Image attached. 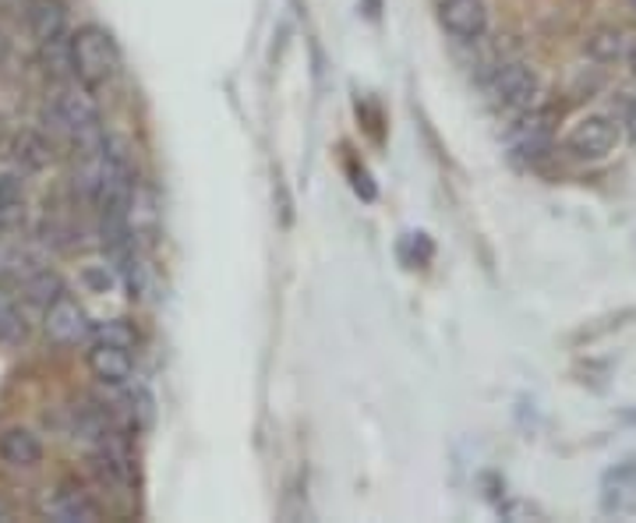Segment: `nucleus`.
<instances>
[{
	"label": "nucleus",
	"instance_id": "1",
	"mask_svg": "<svg viewBox=\"0 0 636 523\" xmlns=\"http://www.w3.org/2000/svg\"><path fill=\"white\" fill-rule=\"evenodd\" d=\"M68 61L71 71L79 74V82L85 89H100L107 86L121 68V50L113 43V36L100 26H85L71 36L68 43Z\"/></svg>",
	"mask_w": 636,
	"mask_h": 523
},
{
	"label": "nucleus",
	"instance_id": "2",
	"mask_svg": "<svg viewBox=\"0 0 636 523\" xmlns=\"http://www.w3.org/2000/svg\"><path fill=\"white\" fill-rule=\"evenodd\" d=\"M53 118L68 134L79 139V145H95L103 142V128H100V103L92 100L89 89H61L53 95Z\"/></svg>",
	"mask_w": 636,
	"mask_h": 523
},
{
	"label": "nucleus",
	"instance_id": "3",
	"mask_svg": "<svg viewBox=\"0 0 636 523\" xmlns=\"http://www.w3.org/2000/svg\"><path fill=\"white\" fill-rule=\"evenodd\" d=\"M615 145H619V124H615L612 118H602V113L584 118L566 134V152L576 160H587V163L605 160Z\"/></svg>",
	"mask_w": 636,
	"mask_h": 523
},
{
	"label": "nucleus",
	"instance_id": "4",
	"mask_svg": "<svg viewBox=\"0 0 636 523\" xmlns=\"http://www.w3.org/2000/svg\"><path fill=\"white\" fill-rule=\"evenodd\" d=\"M488 95L495 107L506 110H531L534 95H537V74L527 64H503L492 79H488Z\"/></svg>",
	"mask_w": 636,
	"mask_h": 523
},
{
	"label": "nucleus",
	"instance_id": "5",
	"mask_svg": "<svg viewBox=\"0 0 636 523\" xmlns=\"http://www.w3.org/2000/svg\"><path fill=\"white\" fill-rule=\"evenodd\" d=\"M43 513L57 523H95L100 520V506H95L79 484H57V489L43 499Z\"/></svg>",
	"mask_w": 636,
	"mask_h": 523
},
{
	"label": "nucleus",
	"instance_id": "6",
	"mask_svg": "<svg viewBox=\"0 0 636 523\" xmlns=\"http://www.w3.org/2000/svg\"><path fill=\"white\" fill-rule=\"evenodd\" d=\"M92 333V325H89V319H85V312H82V304L74 301V298H57L50 308H47V336L53 340V343H64V346H71V343H79V340H85Z\"/></svg>",
	"mask_w": 636,
	"mask_h": 523
},
{
	"label": "nucleus",
	"instance_id": "7",
	"mask_svg": "<svg viewBox=\"0 0 636 523\" xmlns=\"http://www.w3.org/2000/svg\"><path fill=\"white\" fill-rule=\"evenodd\" d=\"M602 513L605 516H629L636 513V460L612 467L602 481Z\"/></svg>",
	"mask_w": 636,
	"mask_h": 523
},
{
	"label": "nucleus",
	"instance_id": "8",
	"mask_svg": "<svg viewBox=\"0 0 636 523\" xmlns=\"http://www.w3.org/2000/svg\"><path fill=\"white\" fill-rule=\"evenodd\" d=\"M509 145H513V157L527 160V163H537L552 149V113H527L524 121H519L513 131H509Z\"/></svg>",
	"mask_w": 636,
	"mask_h": 523
},
{
	"label": "nucleus",
	"instance_id": "9",
	"mask_svg": "<svg viewBox=\"0 0 636 523\" xmlns=\"http://www.w3.org/2000/svg\"><path fill=\"white\" fill-rule=\"evenodd\" d=\"M442 26H446L450 36L456 40H481V32L488 26V11H485V0H442Z\"/></svg>",
	"mask_w": 636,
	"mask_h": 523
},
{
	"label": "nucleus",
	"instance_id": "10",
	"mask_svg": "<svg viewBox=\"0 0 636 523\" xmlns=\"http://www.w3.org/2000/svg\"><path fill=\"white\" fill-rule=\"evenodd\" d=\"M85 361H89V372L100 382H107V385H124L131 379V372H134L131 346H121V343L95 340Z\"/></svg>",
	"mask_w": 636,
	"mask_h": 523
},
{
	"label": "nucleus",
	"instance_id": "11",
	"mask_svg": "<svg viewBox=\"0 0 636 523\" xmlns=\"http://www.w3.org/2000/svg\"><path fill=\"white\" fill-rule=\"evenodd\" d=\"M26 22H29V32L43 47L57 43L64 36V26H68L64 0H29V4H26Z\"/></svg>",
	"mask_w": 636,
	"mask_h": 523
},
{
	"label": "nucleus",
	"instance_id": "12",
	"mask_svg": "<svg viewBox=\"0 0 636 523\" xmlns=\"http://www.w3.org/2000/svg\"><path fill=\"white\" fill-rule=\"evenodd\" d=\"M43 460V445L29 429H8L0 435V463H8L14 471H29Z\"/></svg>",
	"mask_w": 636,
	"mask_h": 523
},
{
	"label": "nucleus",
	"instance_id": "13",
	"mask_svg": "<svg viewBox=\"0 0 636 523\" xmlns=\"http://www.w3.org/2000/svg\"><path fill=\"white\" fill-rule=\"evenodd\" d=\"M11 160H14L18 167H22V170L36 173V170L50 167L53 152H50V145H47L43 134H36V131H22V134H14V142H11Z\"/></svg>",
	"mask_w": 636,
	"mask_h": 523
},
{
	"label": "nucleus",
	"instance_id": "14",
	"mask_svg": "<svg viewBox=\"0 0 636 523\" xmlns=\"http://www.w3.org/2000/svg\"><path fill=\"white\" fill-rule=\"evenodd\" d=\"M587 53L594 57V61H602V64L619 61V57L626 53V40H623V32L615 29V26H602V29H594V32H590V40H587Z\"/></svg>",
	"mask_w": 636,
	"mask_h": 523
},
{
	"label": "nucleus",
	"instance_id": "15",
	"mask_svg": "<svg viewBox=\"0 0 636 523\" xmlns=\"http://www.w3.org/2000/svg\"><path fill=\"white\" fill-rule=\"evenodd\" d=\"M26 298L40 308H50L57 298H64V280L50 273V269H36V273L26 280Z\"/></svg>",
	"mask_w": 636,
	"mask_h": 523
},
{
	"label": "nucleus",
	"instance_id": "16",
	"mask_svg": "<svg viewBox=\"0 0 636 523\" xmlns=\"http://www.w3.org/2000/svg\"><path fill=\"white\" fill-rule=\"evenodd\" d=\"M128 414L134 421V429H149L152 418H157V403H152V393L142 390V385H134L128 393Z\"/></svg>",
	"mask_w": 636,
	"mask_h": 523
},
{
	"label": "nucleus",
	"instance_id": "17",
	"mask_svg": "<svg viewBox=\"0 0 636 523\" xmlns=\"http://www.w3.org/2000/svg\"><path fill=\"white\" fill-rule=\"evenodd\" d=\"M92 340L134 346V329L128 322H121V319H113V322H103V325H92Z\"/></svg>",
	"mask_w": 636,
	"mask_h": 523
},
{
	"label": "nucleus",
	"instance_id": "18",
	"mask_svg": "<svg viewBox=\"0 0 636 523\" xmlns=\"http://www.w3.org/2000/svg\"><path fill=\"white\" fill-rule=\"evenodd\" d=\"M18 340H26V322L4 301V304H0V343H18Z\"/></svg>",
	"mask_w": 636,
	"mask_h": 523
},
{
	"label": "nucleus",
	"instance_id": "19",
	"mask_svg": "<svg viewBox=\"0 0 636 523\" xmlns=\"http://www.w3.org/2000/svg\"><path fill=\"white\" fill-rule=\"evenodd\" d=\"M351 178H354V191L361 199H375V184H372V178H369V170L364 167H357V163H351Z\"/></svg>",
	"mask_w": 636,
	"mask_h": 523
},
{
	"label": "nucleus",
	"instance_id": "20",
	"mask_svg": "<svg viewBox=\"0 0 636 523\" xmlns=\"http://www.w3.org/2000/svg\"><path fill=\"white\" fill-rule=\"evenodd\" d=\"M82 276H85V283H89L92 290H100V294H103V290H107V286L113 283V276L107 273V269H85V273H82Z\"/></svg>",
	"mask_w": 636,
	"mask_h": 523
},
{
	"label": "nucleus",
	"instance_id": "21",
	"mask_svg": "<svg viewBox=\"0 0 636 523\" xmlns=\"http://www.w3.org/2000/svg\"><path fill=\"white\" fill-rule=\"evenodd\" d=\"M14 262H18V251L0 238V276L4 273H14Z\"/></svg>",
	"mask_w": 636,
	"mask_h": 523
},
{
	"label": "nucleus",
	"instance_id": "22",
	"mask_svg": "<svg viewBox=\"0 0 636 523\" xmlns=\"http://www.w3.org/2000/svg\"><path fill=\"white\" fill-rule=\"evenodd\" d=\"M626 131H629V142L636 145V103L629 107V118H626Z\"/></svg>",
	"mask_w": 636,
	"mask_h": 523
},
{
	"label": "nucleus",
	"instance_id": "23",
	"mask_svg": "<svg viewBox=\"0 0 636 523\" xmlns=\"http://www.w3.org/2000/svg\"><path fill=\"white\" fill-rule=\"evenodd\" d=\"M8 516H11V506H8L4 499H0V520H8Z\"/></svg>",
	"mask_w": 636,
	"mask_h": 523
},
{
	"label": "nucleus",
	"instance_id": "24",
	"mask_svg": "<svg viewBox=\"0 0 636 523\" xmlns=\"http://www.w3.org/2000/svg\"><path fill=\"white\" fill-rule=\"evenodd\" d=\"M629 68H633V79H636V47L629 50Z\"/></svg>",
	"mask_w": 636,
	"mask_h": 523
},
{
	"label": "nucleus",
	"instance_id": "25",
	"mask_svg": "<svg viewBox=\"0 0 636 523\" xmlns=\"http://www.w3.org/2000/svg\"><path fill=\"white\" fill-rule=\"evenodd\" d=\"M8 53V43H4V36H0V57H4Z\"/></svg>",
	"mask_w": 636,
	"mask_h": 523
},
{
	"label": "nucleus",
	"instance_id": "26",
	"mask_svg": "<svg viewBox=\"0 0 636 523\" xmlns=\"http://www.w3.org/2000/svg\"><path fill=\"white\" fill-rule=\"evenodd\" d=\"M633 11H636V0H633Z\"/></svg>",
	"mask_w": 636,
	"mask_h": 523
},
{
	"label": "nucleus",
	"instance_id": "27",
	"mask_svg": "<svg viewBox=\"0 0 636 523\" xmlns=\"http://www.w3.org/2000/svg\"><path fill=\"white\" fill-rule=\"evenodd\" d=\"M0 304H4V298H0Z\"/></svg>",
	"mask_w": 636,
	"mask_h": 523
}]
</instances>
